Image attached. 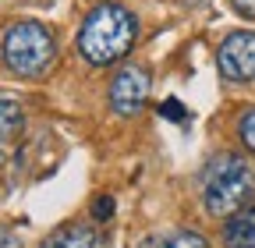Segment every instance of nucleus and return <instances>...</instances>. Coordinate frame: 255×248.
I'll list each match as a JSON object with an SVG mask.
<instances>
[{
  "label": "nucleus",
  "mask_w": 255,
  "mask_h": 248,
  "mask_svg": "<svg viewBox=\"0 0 255 248\" xmlns=\"http://www.w3.org/2000/svg\"><path fill=\"white\" fill-rule=\"evenodd\" d=\"M135 36H138V18L128 7L114 4V0H103V4H96L82 21L78 53L92 68H107L114 60L128 57V50L135 46Z\"/></svg>",
  "instance_id": "f257e3e1"
},
{
  "label": "nucleus",
  "mask_w": 255,
  "mask_h": 248,
  "mask_svg": "<svg viewBox=\"0 0 255 248\" xmlns=\"http://www.w3.org/2000/svg\"><path fill=\"white\" fill-rule=\"evenodd\" d=\"M255 195V174L238 152H220L202 170V202L209 216H234L248 209Z\"/></svg>",
  "instance_id": "f03ea898"
},
{
  "label": "nucleus",
  "mask_w": 255,
  "mask_h": 248,
  "mask_svg": "<svg viewBox=\"0 0 255 248\" xmlns=\"http://www.w3.org/2000/svg\"><path fill=\"white\" fill-rule=\"evenodd\" d=\"M4 60L21 78H39L53 68L57 43L39 21H14L4 36Z\"/></svg>",
  "instance_id": "7ed1b4c3"
},
{
  "label": "nucleus",
  "mask_w": 255,
  "mask_h": 248,
  "mask_svg": "<svg viewBox=\"0 0 255 248\" xmlns=\"http://www.w3.org/2000/svg\"><path fill=\"white\" fill-rule=\"evenodd\" d=\"M149 100V71L138 68V64H124L114 82H110V107L117 117H135L142 114Z\"/></svg>",
  "instance_id": "20e7f679"
},
{
  "label": "nucleus",
  "mask_w": 255,
  "mask_h": 248,
  "mask_svg": "<svg viewBox=\"0 0 255 248\" xmlns=\"http://www.w3.org/2000/svg\"><path fill=\"white\" fill-rule=\"evenodd\" d=\"M216 68L231 82H255V32H231L216 50Z\"/></svg>",
  "instance_id": "39448f33"
},
{
  "label": "nucleus",
  "mask_w": 255,
  "mask_h": 248,
  "mask_svg": "<svg viewBox=\"0 0 255 248\" xmlns=\"http://www.w3.org/2000/svg\"><path fill=\"white\" fill-rule=\"evenodd\" d=\"M223 245L227 248H255V206L223 220Z\"/></svg>",
  "instance_id": "423d86ee"
},
{
  "label": "nucleus",
  "mask_w": 255,
  "mask_h": 248,
  "mask_svg": "<svg viewBox=\"0 0 255 248\" xmlns=\"http://www.w3.org/2000/svg\"><path fill=\"white\" fill-rule=\"evenodd\" d=\"M138 248H209V241L195 231H167V234H149L138 241Z\"/></svg>",
  "instance_id": "0eeeda50"
},
{
  "label": "nucleus",
  "mask_w": 255,
  "mask_h": 248,
  "mask_svg": "<svg viewBox=\"0 0 255 248\" xmlns=\"http://www.w3.org/2000/svg\"><path fill=\"white\" fill-rule=\"evenodd\" d=\"M92 245H96V231L82 227V224L64 227V231H57L53 238L43 241V248H92Z\"/></svg>",
  "instance_id": "6e6552de"
},
{
  "label": "nucleus",
  "mask_w": 255,
  "mask_h": 248,
  "mask_svg": "<svg viewBox=\"0 0 255 248\" xmlns=\"http://www.w3.org/2000/svg\"><path fill=\"white\" fill-rule=\"evenodd\" d=\"M21 124H25L21 110H18L14 103H7V100H0V142H4V138H14V135L21 131Z\"/></svg>",
  "instance_id": "1a4fd4ad"
},
{
  "label": "nucleus",
  "mask_w": 255,
  "mask_h": 248,
  "mask_svg": "<svg viewBox=\"0 0 255 248\" xmlns=\"http://www.w3.org/2000/svg\"><path fill=\"white\" fill-rule=\"evenodd\" d=\"M238 135H241V145L255 152V107L241 114V124H238Z\"/></svg>",
  "instance_id": "9d476101"
},
{
  "label": "nucleus",
  "mask_w": 255,
  "mask_h": 248,
  "mask_svg": "<svg viewBox=\"0 0 255 248\" xmlns=\"http://www.w3.org/2000/svg\"><path fill=\"white\" fill-rule=\"evenodd\" d=\"M159 117H167L174 124H188V110L181 107V100H163L159 103Z\"/></svg>",
  "instance_id": "9b49d317"
},
{
  "label": "nucleus",
  "mask_w": 255,
  "mask_h": 248,
  "mask_svg": "<svg viewBox=\"0 0 255 248\" xmlns=\"http://www.w3.org/2000/svg\"><path fill=\"white\" fill-rule=\"evenodd\" d=\"M92 216H96V220H110V216H114V199L110 195H100V199L92 202Z\"/></svg>",
  "instance_id": "f8f14e48"
},
{
  "label": "nucleus",
  "mask_w": 255,
  "mask_h": 248,
  "mask_svg": "<svg viewBox=\"0 0 255 248\" xmlns=\"http://www.w3.org/2000/svg\"><path fill=\"white\" fill-rule=\"evenodd\" d=\"M231 4H234V11H238V14L255 18V0H231Z\"/></svg>",
  "instance_id": "ddd939ff"
},
{
  "label": "nucleus",
  "mask_w": 255,
  "mask_h": 248,
  "mask_svg": "<svg viewBox=\"0 0 255 248\" xmlns=\"http://www.w3.org/2000/svg\"><path fill=\"white\" fill-rule=\"evenodd\" d=\"M0 248H21V241H18V234H11L7 227H0Z\"/></svg>",
  "instance_id": "4468645a"
},
{
  "label": "nucleus",
  "mask_w": 255,
  "mask_h": 248,
  "mask_svg": "<svg viewBox=\"0 0 255 248\" xmlns=\"http://www.w3.org/2000/svg\"><path fill=\"white\" fill-rule=\"evenodd\" d=\"M0 167H4V149H0Z\"/></svg>",
  "instance_id": "2eb2a0df"
}]
</instances>
